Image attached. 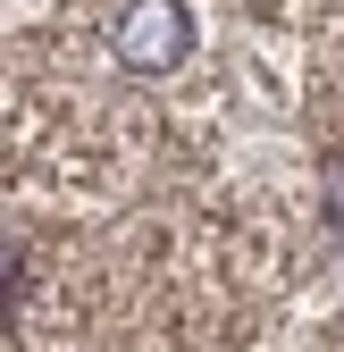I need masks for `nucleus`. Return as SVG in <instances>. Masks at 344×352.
I'll use <instances>...</instances> for the list:
<instances>
[{"mask_svg":"<svg viewBox=\"0 0 344 352\" xmlns=\"http://www.w3.org/2000/svg\"><path fill=\"white\" fill-rule=\"evenodd\" d=\"M109 51L143 76H168L185 51H193V9L185 0H126L118 25H109Z\"/></svg>","mask_w":344,"mask_h":352,"instance_id":"f257e3e1","label":"nucleus"}]
</instances>
